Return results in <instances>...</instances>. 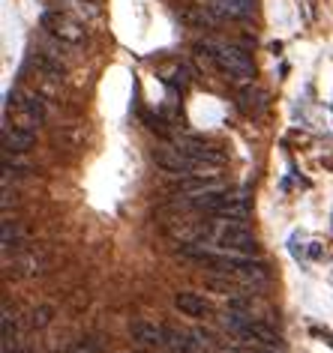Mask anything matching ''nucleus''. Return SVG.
<instances>
[{"label": "nucleus", "mask_w": 333, "mask_h": 353, "mask_svg": "<svg viewBox=\"0 0 333 353\" xmlns=\"http://www.w3.org/2000/svg\"><path fill=\"white\" fill-rule=\"evenodd\" d=\"M0 245H3V252H10L19 245V225L10 222V219H6L3 228H0Z\"/></svg>", "instance_id": "15"}, {"label": "nucleus", "mask_w": 333, "mask_h": 353, "mask_svg": "<svg viewBox=\"0 0 333 353\" xmlns=\"http://www.w3.org/2000/svg\"><path fill=\"white\" fill-rule=\"evenodd\" d=\"M207 245L213 249H222V252H238V254H256L258 252V243L252 231H247L240 222H225V219H216V222H207L204 225V240Z\"/></svg>", "instance_id": "1"}, {"label": "nucleus", "mask_w": 333, "mask_h": 353, "mask_svg": "<svg viewBox=\"0 0 333 353\" xmlns=\"http://www.w3.org/2000/svg\"><path fill=\"white\" fill-rule=\"evenodd\" d=\"M129 335H133V341L144 344V347H165V341H169V326L151 323V321H133L129 323Z\"/></svg>", "instance_id": "8"}, {"label": "nucleus", "mask_w": 333, "mask_h": 353, "mask_svg": "<svg viewBox=\"0 0 333 353\" xmlns=\"http://www.w3.org/2000/svg\"><path fill=\"white\" fill-rule=\"evenodd\" d=\"M153 159H156V165L165 168V171H171V174H183V176H192V174H207V165H201L196 156H189L187 150L178 147V144L153 150Z\"/></svg>", "instance_id": "3"}, {"label": "nucleus", "mask_w": 333, "mask_h": 353, "mask_svg": "<svg viewBox=\"0 0 333 353\" xmlns=\"http://www.w3.org/2000/svg\"><path fill=\"white\" fill-rule=\"evenodd\" d=\"M238 108L247 114V117H258V114L267 108V93L261 90V87H256L252 81L243 84L240 93H238Z\"/></svg>", "instance_id": "12"}, {"label": "nucleus", "mask_w": 333, "mask_h": 353, "mask_svg": "<svg viewBox=\"0 0 333 353\" xmlns=\"http://www.w3.org/2000/svg\"><path fill=\"white\" fill-rule=\"evenodd\" d=\"M0 138H3L6 153H24V150H30L33 141H37V129L21 126V123H12V126H3Z\"/></svg>", "instance_id": "9"}, {"label": "nucleus", "mask_w": 333, "mask_h": 353, "mask_svg": "<svg viewBox=\"0 0 333 353\" xmlns=\"http://www.w3.org/2000/svg\"><path fill=\"white\" fill-rule=\"evenodd\" d=\"M207 192H225L222 180L216 174H192L174 186V195L180 198H196V195H207Z\"/></svg>", "instance_id": "7"}, {"label": "nucleus", "mask_w": 333, "mask_h": 353, "mask_svg": "<svg viewBox=\"0 0 333 353\" xmlns=\"http://www.w3.org/2000/svg\"><path fill=\"white\" fill-rule=\"evenodd\" d=\"M12 99H15V114H19V120H15V123L37 129L39 123L46 120V102H42V96L15 90V93H12Z\"/></svg>", "instance_id": "5"}, {"label": "nucleus", "mask_w": 333, "mask_h": 353, "mask_svg": "<svg viewBox=\"0 0 333 353\" xmlns=\"http://www.w3.org/2000/svg\"><path fill=\"white\" fill-rule=\"evenodd\" d=\"M216 12L225 19H249L256 12V0H216Z\"/></svg>", "instance_id": "14"}, {"label": "nucleus", "mask_w": 333, "mask_h": 353, "mask_svg": "<svg viewBox=\"0 0 333 353\" xmlns=\"http://www.w3.org/2000/svg\"><path fill=\"white\" fill-rule=\"evenodd\" d=\"M240 339H252L256 344H261V347H283V335H279L274 326H267L261 321H252V317L240 330Z\"/></svg>", "instance_id": "11"}, {"label": "nucleus", "mask_w": 333, "mask_h": 353, "mask_svg": "<svg viewBox=\"0 0 333 353\" xmlns=\"http://www.w3.org/2000/svg\"><path fill=\"white\" fill-rule=\"evenodd\" d=\"M178 147H183L189 156H196L201 165H207V168H219L225 162V153L219 147H210L204 144V141H198V138H180L178 141Z\"/></svg>", "instance_id": "10"}, {"label": "nucleus", "mask_w": 333, "mask_h": 353, "mask_svg": "<svg viewBox=\"0 0 333 353\" xmlns=\"http://www.w3.org/2000/svg\"><path fill=\"white\" fill-rule=\"evenodd\" d=\"M174 305L189 317H207L210 312H213L207 299L201 294H196V290H180V294H174Z\"/></svg>", "instance_id": "13"}, {"label": "nucleus", "mask_w": 333, "mask_h": 353, "mask_svg": "<svg viewBox=\"0 0 333 353\" xmlns=\"http://www.w3.org/2000/svg\"><path fill=\"white\" fill-rule=\"evenodd\" d=\"M42 28H46L55 39L69 42V46H78V42L84 39V28H82V24H78L73 15H66L60 10H51V12L42 15Z\"/></svg>", "instance_id": "4"}, {"label": "nucleus", "mask_w": 333, "mask_h": 353, "mask_svg": "<svg viewBox=\"0 0 333 353\" xmlns=\"http://www.w3.org/2000/svg\"><path fill=\"white\" fill-rule=\"evenodd\" d=\"M234 353H267V350H258V347H240V350H234Z\"/></svg>", "instance_id": "17"}, {"label": "nucleus", "mask_w": 333, "mask_h": 353, "mask_svg": "<svg viewBox=\"0 0 333 353\" xmlns=\"http://www.w3.org/2000/svg\"><path fill=\"white\" fill-rule=\"evenodd\" d=\"M213 60V66L219 69L222 75H229L231 81L238 84H249L252 75H256V69H252V60L247 57V51L234 48V46H216V42H204L201 46Z\"/></svg>", "instance_id": "2"}, {"label": "nucleus", "mask_w": 333, "mask_h": 353, "mask_svg": "<svg viewBox=\"0 0 333 353\" xmlns=\"http://www.w3.org/2000/svg\"><path fill=\"white\" fill-rule=\"evenodd\" d=\"M51 314H55V308H51V305L33 308V312H30V326H33V330H42V326H48L51 323Z\"/></svg>", "instance_id": "16"}, {"label": "nucleus", "mask_w": 333, "mask_h": 353, "mask_svg": "<svg viewBox=\"0 0 333 353\" xmlns=\"http://www.w3.org/2000/svg\"><path fill=\"white\" fill-rule=\"evenodd\" d=\"M207 216L225 219V222H247L249 219V201L243 195H229V192H222V195L216 198V204L210 207Z\"/></svg>", "instance_id": "6"}]
</instances>
